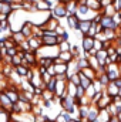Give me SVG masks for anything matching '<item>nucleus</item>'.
<instances>
[{
    "label": "nucleus",
    "instance_id": "obj_10",
    "mask_svg": "<svg viewBox=\"0 0 121 122\" xmlns=\"http://www.w3.org/2000/svg\"><path fill=\"white\" fill-rule=\"evenodd\" d=\"M77 91H78V97H83V94H84V88L83 87H78Z\"/></svg>",
    "mask_w": 121,
    "mask_h": 122
},
{
    "label": "nucleus",
    "instance_id": "obj_5",
    "mask_svg": "<svg viewBox=\"0 0 121 122\" xmlns=\"http://www.w3.org/2000/svg\"><path fill=\"white\" fill-rule=\"evenodd\" d=\"M56 14H57V17H63V16H66V10L59 7V9H56Z\"/></svg>",
    "mask_w": 121,
    "mask_h": 122
},
{
    "label": "nucleus",
    "instance_id": "obj_4",
    "mask_svg": "<svg viewBox=\"0 0 121 122\" xmlns=\"http://www.w3.org/2000/svg\"><path fill=\"white\" fill-rule=\"evenodd\" d=\"M17 71H19L20 75H26V74H27V68H24V67H22V65H17Z\"/></svg>",
    "mask_w": 121,
    "mask_h": 122
},
{
    "label": "nucleus",
    "instance_id": "obj_11",
    "mask_svg": "<svg viewBox=\"0 0 121 122\" xmlns=\"http://www.w3.org/2000/svg\"><path fill=\"white\" fill-rule=\"evenodd\" d=\"M70 122H76V121H70Z\"/></svg>",
    "mask_w": 121,
    "mask_h": 122
},
{
    "label": "nucleus",
    "instance_id": "obj_9",
    "mask_svg": "<svg viewBox=\"0 0 121 122\" xmlns=\"http://www.w3.org/2000/svg\"><path fill=\"white\" fill-rule=\"evenodd\" d=\"M87 10H88L87 6H80V7H78V11H80V13H86Z\"/></svg>",
    "mask_w": 121,
    "mask_h": 122
},
{
    "label": "nucleus",
    "instance_id": "obj_8",
    "mask_svg": "<svg viewBox=\"0 0 121 122\" xmlns=\"http://www.w3.org/2000/svg\"><path fill=\"white\" fill-rule=\"evenodd\" d=\"M116 10L117 11L121 10V0H116Z\"/></svg>",
    "mask_w": 121,
    "mask_h": 122
},
{
    "label": "nucleus",
    "instance_id": "obj_3",
    "mask_svg": "<svg viewBox=\"0 0 121 122\" xmlns=\"http://www.w3.org/2000/svg\"><path fill=\"white\" fill-rule=\"evenodd\" d=\"M90 26H91V21H81V23H80V29L84 31V33L88 30V27H90Z\"/></svg>",
    "mask_w": 121,
    "mask_h": 122
},
{
    "label": "nucleus",
    "instance_id": "obj_1",
    "mask_svg": "<svg viewBox=\"0 0 121 122\" xmlns=\"http://www.w3.org/2000/svg\"><path fill=\"white\" fill-rule=\"evenodd\" d=\"M116 21H114V19L111 17V16H104L103 19H101V27H103V30H105V29H110V30H116Z\"/></svg>",
    "mask_w": 121,
    "mask_h": 122
},
{
    "label": "nucleus",
    "instance_id": "obj_6",
    "mask_svg": "<svg viewBox=\"0 0 121 122\" xmlns=\"http://www.w3.org/2000/svg\"><path fill=\"white\" fill-rule=\"evenodd\" d=\"M110 80H108V77H107V74H104L103 77H101V82H104L103 85H107V82H108Z\"/></svg>",
    "mask_w": 121,
    "mask_h": 122
},
{
    "label": "nucleus",
    "instance_id": "obj_7",
    "mask_svg": "<svg viewBox=\"0 0 121 122\" xmlns=\"http://www.w3.org/2000/svg\"><path fill=\"white\" fill-rule=\"evenodd\" d=\"M54 84H56L54 80H51V81L49 82V90H50V91H54Z\"/></svg>",
    "mask_w": 121,
    "mask_h": 122
},
{
    "label": "nucleus",
    "instance_id": "obj_2",
    "mask_svg": "<svg viewBox=\"0 0 121 122\" xmlns=\"http://www.w3.org/2000/svg\"><path fill=\"white\" fill-rule=\"evenodd\" d=\"M94 41H93V37H84V50L86 51H90L91 47H93Z\"/></svg>",
    "mask_w": 121,
    "mask_h": 122
}]
</instances>
